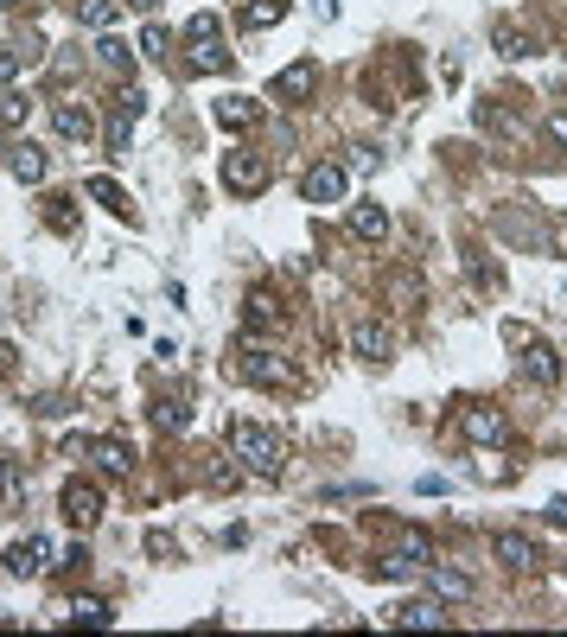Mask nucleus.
<instances>
[{
  "instance_id": "nucleus-21",
  "label": "nucleus",
  "mask_w": 567,
  "mask_h": 637,
  "mask_svg": "<svg viewBox=\"0 0 567 637\" xmlns=\"http://www.w3.org/2000/svg\"><path fill=\"white\" fill-rule=\"evenodd\" d=\"M217 122H223V128H255V122H262V109H255L249 96H223V102H217Z\"/></svg>"
},
{
  "instance_id": "nucleus-17",
  "label": "nucleus",
  "mask_w": 567,
  "mask_h": 637,
  "mask_svg": "<svg viewBox=\"0 0 567 637\" xmlns=\"http://www.w3.org/2000/svg\"><path fill=\"white\" fill-rule=\"evenodd\" d=\"M395 561H408V567H421V561H434V536L427 529H395V548H389Z\"/></svg>"
},
{
  "instance_id": "nucleus-9",
  "label": "nucleus",
  "mask_w": 567,
  "mask_h": 637,
  "mask_svg": "<svg viewBox=\"0 0 567 637\" xmlns=\"http://www.w3.org/2000/svg\"><path fill=\"white\" fill-rule=\"evenodd\" d=\"M45 567H51V542H45V536L7 548V574H13V580H32V574H45Z\"/></svg>"
},
{
  "instance_id": "nucleus-38",
  "label": "nucleus",
  "mask_w": 567,
  "mask_h": 637,
  "mask_svg": "<svg viewBox=\"0 0 567 637\" xmlns=\"http://www.w3.org/2000/svg\"><path fill=\"white\" fill-rule=\"evenodd\" d=\"M122 7H134V13H153V7H160V0H122Z\"/></svg>"
},
{
  "instance_id": "nucleus-18",
  "label": "nucleus",
  "mask_w": 567,
  "mask_h": 637,
  "mask_svg": "<svg viewBox=\"0 0 567 637\" xmlns=\"http://www.w3.org/2000/svg\"><path fill=\"white\" fill-rule=\"evenodd\" d=\"M395 625H402V631H440L446 612H440V599H415V606L395 612Z\"/></svg>"
},
{
  "instance_id": "nucleus-1",
  "label": "nucleus",
  "mask_w": 567,
  "mask_h": 637,
  "mask_svg": "<svg viewBox=\"0 0 567 637\" xmlns=\"http://www.w3.org/2000/svg\"><path fill=\"white\" fill-rule=\"evenodd\" d=\"M230 459H243V472H255V478H281L287 446H281V434H274V427L236 421V427H230Z\"/></svg>"
},
{
  "instance_id": "nucleus-11",
  "label": "nucleus",
  "mask_w": 567,
  "mask_h": 637,
  "mask_svg": "<svg viewBox=\"0 0 567 637\" xmlns=\"http://www.w3.org/2000/svg\"><path fill=\"white\" fill-rule=\"evenodd\" d=\"M351 351L364 357V364H383V357H389V325L383 319H357L351 325Z\"/></svg>"
},
{
  "instance_id": "nucleus-3",
  "label": "nucleus",
  "mask_w": 567,
  "mask_h": 637,
  "mask_svg": "<svg viewBox=\"0 0 567 637\" xmlns=\"http://www.w3.org/2000/svg\"><path fill=\"white\" fill-rule=\"evenodd\" d=\"M300 198H306V204H345V198H351V172L338 166V160H319V166L300 179Z\"/></svg>"
},
{
  "instance_id": "nucleus-22",
  "label": "nucleus",
  "mask_w": 567,
  "mask_h": 637,
  "mask_svg": "<svg viewBox=\"0 0 567 637\" xmlns=\"http://www.w3.org/2000/svg\"><path fill=\"white\" fill-rule=\"evenodd\" d=\"M243 325H249V332H274V325H281V300H274V294H249Z\"/></svg>"
},
{
  "instance_id": "nucleus-28",
  "label": "nucleus",
  "mask_w": 567,
  "mask_h": 637,
  "mask_svg": "<svg viewBox=\"0 0 567 637\" xmlns=\"http://www.w3.org/2000/svg\"><path fill=\"white\" fill-rule=\"evenodd\" d=\"M281 0H249V13H243V26H255V32H262V26H274V20H281Z\"/></svg>"
},
{
  "instance_id": "nucleus-40",
  "label": "nucleus",
  "mask_w": 567,
  "mask_h": 637,
  "mask_svg": "<svg viewBox=\"0 0 567 637\" xmlns=\"http://www.w3.org/2000/svg\"><path fill=\"white\" fill-rule=\"evenodd\" d=\"M0 166H7V153H0Z\"/></svg>"
},
{
  "instance_id": "nucleus-23",
  "label": "nucleus",
  "mask_w": 567,
  "mask_h": 637,
  "mask_svg": "<svg viewBox=\"0 0 567 637\" xmlns=\"http://www.w3.org/2000/svg\"><path fill=\"white\" fill-rule=\"evenodd\" d=\"M153 427H160V434H185V427H192V408L166 395V402H153Z\"/></svg>"
},
{
  "instance_id": "nucleus-36",
  "label": "nucleus",
  "mask_w": 567,
  "mask_h": 637,
  "mask_svg": "<svg viewBox=\"0 0 567 637\" xmlns=\"http://www.w3.org/2000/svg\"><path fill=\"white\" fill-rule=\"evenodd\" d=\"M548 523H555V529H567V497H555V504H548Z\"/></svg>"
},
{
  "instance_id": "nucleus-32",
  "label": "nucleus",
  "mask_w": 567,
  "mask_h": 637,
  "mask_svg": "<svg viewBox=\"0 0 567 637\" xmlns=\"http://www.w3.org/2000/svg\"><path fill=\"white\" fill-rule=\"evenodd\" d=\"M20 64H26V51H20V45H0V83L20 77Z\"/></svg>"
},
{
  "instance_id": "nucleus-29",
  "label": "nucleus",
  "mask_w": 567,
  "mask_h": 637,
  "mask_svg": "<svg viewBox=\"0 0 567 637\" xmlns=\"http://www.w3.org/2000/svg\"><path fill=\"white\" fill-rule=\"evenodd\" d=\"M96 58L109 64V71H128V64H134V45H122V39H102V45H96Z\"/></svg>"
},
{
  "instance_id": "nucleus-12",
  "label": "nucleus",
  "mask_w": 567,
  "mask_h": 637,
  "mask_svg": "<svg viewBox=\"0 0 567 637\" xmlns=\"http://www.w3.org/2000/svg\"><path fill=\"white\" fill-rule=\"evenodd\" d=\"M466 440H478V446H497V440H510V421L497 415V408H466Z\"/></svg>"
},
{
  "instance_id": "nucleus-8",
  "label": "nucleus",
  "mask_w": 567,
  "mask_h": 637,
  "mask_svg": "<svg viewBox=\"0 0 567 637\" xmlns=\"http://www.w3.org/2000/svg\"><path fill=\"white\" fill-rule=\"evenodd\" d=\"M71 453H90L109 478H128L134 472V453H128L122 440H71Z\"/></svg>"
},
{
  "instance_id": "nucleus-16",
  "label": "nucleus",
  "mask_w": 567,
  "mask_h": 637,
  "mask_svg": "<svg viewBox=\"0 0 567 637\" xmlns=\"http://www.w3.org/2000/svg\"><path fill=\"white\" fill-rule=\"evenodd\" d=\"M427 593L434 599H472V574H459V567H427Z\"/></svg>"
},
{
  "instance_id": "nucleus-27",
  "label": "nucleus",
  "mask_w": 567,
  "mask_h": 637,
  "mask_svg": "<svg viewBox=\"0 0 567 637\" xmlns=\"http://www.w3.org/2000/svg\"><path fill=\"white\" fill-rule=\"evenodd\" d=\"M192 71H230V51H223L217 39L198 45V51H192Z\"/></svg>"
},
{
  "instance_id": "nucleus-31",
  "label": "nucleus",
  "mask_w": 567,
  "mask_h": 637,
  "mask_svg": "<svg viewBox=\"0 0 567 637\" xmlns=\"http://www.w3.org/2000/svg\"><path fill=\"white\" fill-rule=\"evenodd\" d=\"M166 45H173V32H166V26H147L141 32V58H166Z\"/></svg>"
},
{
  "instance_id": "nucleus-20",
  "label": "nucleus",
  "mask_w": 567,
  "mask_h": 637,
  "mask_svg": "<svg viewBox=\"0 0 567 637\" xmlns=\"http://www.w3.org/2000/svg\"><path fill=\"white\" fill-rule=\"evenodd\" d=\"M90 198L102 204V211H109V217H134V204H128V192H122V185H115V179H90Z\"/></svg>"
},
{
  "instance_id": "nucleus-34",
  "label": "nucleus",
  "mask_w": 567,
  "mask_h": 637,
  "mask_svg": "<svg viewBox=\"0 0 567 637\" xmlns=\"http://www.w3.org/2000/svg\"><path fill=\"white\" fill-rule=\"evenodd\" d=\"M0 122H7V128H13V122H26V96H13V90L0 96Z\"/></svg>"
},
{
  "instance_id": "nucleus-7",
  "label": "nucleus",
  "mask_w": 567,
  "mask_h": 637,
  "mask_svg": "<svg viewBox=\"0 0 567 637\" xmlns=\"http://www.w3.org/2000/svg\"><path fill=\"white\" fill-rule=\"evenodd\" d=\"M141 109H147V96H141V90H122V96H115V122H109V153H128V141H134V122H141Z\"/></svg>"
},
{
  "instance_id": "nucleus-30",
  "label": "nucleus",
  "mask_w": 567,
  "mask_h": 637,
  "mask_svg": "<svg viewBox=\"0 0 567 637\" xmlns=\"http://www.w3.org/2000/svg\"><path fill=\"white\" fill-rule=\"evenodd\" d=\"M185 39H192V45H211V39H217V13H192V20H185Z\"/></svg>"
},
{
  "instance_id": "nucleus-39",
  "label": "nucleus",
  "mask_w": 567,
  "mask_h": 637,
  "mask_svg": "<svg viewBox=\"0 0 567 637\" xmlns=\"http://www.w3.org/2000/svg\"><path fill=\"white\" fill-rule=\"evenodd\" d=\"M0 7H13V0H0Z\"/></svg>"
},
{
  "instance_id": "nucleus-14",
  "label": "nucleus",
  "mask_w": 567,
  "mask_h": 637,
  "mask_svg": "<svg viewBox=\"0 0 567 637\" xmlns=\"http://www.w3.org/2000/svg\"><path fill=\"white\" fill-rule=\"evenodd\" d=\"M351 236H357V243H383V236H389V211H383V204H351Z\"/></svg>"
},
{
  "instance_id": "nucleus-10",
  "label": "nucleus",
  "mask_w": 567,
  "mask_h": 637,
  "mask_svg": "<svg viewBox=\"0 0 567 637\" xmlns=\"http://www.w3.org/2000/svg\"><path fill=\"white\" fill-rule=\"evenodd\" d=\"M491 555L504 561L510 574H536V567H542V548L529 542V536H497V542H491Z\"/></svg>"
},
{
  "instance_id": "nucleus-33",
  "label": "nucleus",
  "mask_w": 567,
  "mask_h": 637,
  "mask_svg": "<svg viewBox=\"0 0 567 637\" xmlns=\"http://www.w3.org/2000/svg\"><path fill=\"white\" fill-rule=\"evenodd\" d=\"M51 230H77V211H71V198H51Z\"/></svg>"
},
{
  "instance_id": "nucleus-37",
  "label": "nucleus",
  "mask_w": 567,
  "mask_h": 637,
  "mask_svg": "<svg viewBox=\"0 0 567 637\" xmlns=\"http://www.w3.org/2000/svg\"><path fill=\"white\" fill-rule=\"evenodd\" d=\"M542 128H548V134H555V141L567 147V115H548V122H542Z\"/></svg>"
},
{
  "instance_id": "nucleus-13",
  "label": "nucleus",
  "mask_w": 567,
  "mask_h": 637,
  "mask_svg": "<svg viewBox=\"0 0 567 637\" xmlns=\"http://www.w3.org/2000/svg\"><path fill=\"white\" fill-rule=\"evenodd\" d=\"M313 90H319V64H287V71L274 77V96L281 102H306Z\"/></svg>"
},
{
  "instance_id": "nucleus-2",
  "label": "nucleus",
  "mask_w": 567,
  "mask_h": 637,
  "mask_svg": "<svg viewBox=\"0 0 567 637\" xmlns=\"http://www.w3.org/2000/svg\"><path fill=\"white\" fill-rule=\"evenodd\" d=\"M230 370L243 376V383H255V389H287V383H294V364H287V357H274V351H255V344L230 357Z\"/></svg>"
},
{
  "instance_id": "nucleus-19",
  "label": "nucleus",
  "mask_w": 567,
  "mask_h": 637,
  "mask_svg": "<svg viewBox=\"0 0 567 637\" xmlns=\"http://www.w3.org/2000/svg\"><path fill=\"white\" fill-rule=\"evenodd\" d=\"M7 172H13L20 185H39V179H45V153H39V147H13V153H7Z\"/></svg>"
},
{
  "instance_id": "nucleus-26",
  "label": "nucleus",
  "mask_w": 567,
  "mask_h": 637,
  "mask_svg": "<svg viewBox=\"0 0 567 637\" xmlns=\"http://www.w3.org/2000/svg\"><path fill=\"white\" fill-rule=\"evenodd\" d=\"M491 39H497V51H504V58H529V39H523V26L497 20V26H491Z\"/></svg>"
},
{
  "instance_id": "nucleus-4",
  "label": "nucleus",
  "mask_w": 567,
  "mask_h": 637,
  "mask_svg": "<svg viewBox=\"0 0 567 637\" xmlns=\"http://www.w3.org/2000/svg\"><path fill=\"white\" fill-rule=\"evenodd\" d=\"M223 185L243 192V198L268 192V160H255V153H223Z\"/></svg>"
},
{
  "instance_id": "nucleus-35",
  "label": "nucleus",
  "mask_w": 567,
  "mask_h": 637,
  "mask_svg": "<svg viewBox=\"0 0 567 637\" xmlns=\"http://www.w3.org/2000/svg\"><path fill=\"white\" fill-rule=\"evenodd\" d=\"M13 497H20V472H13L7 459H0V504H13Z\"/></svg>"
},
{
  "instance_id": "nucleus-24",
  "label": "nucleus",
  "mask_w": 567,
  "mask_h": 637,
  "mask_svg": "<svg viewBox=\"0 0 567 637\" xmlns=\"http://www.w3.org/2000/svg\"><path fill=\"white\" fill-rule=\"evenodd\" d=\"M115 13H122V0H77V20L90 26V32H109Z\"/></svg>"
},
{
  "instance_id": "nucleus-5",
  "label": "nucleus",
  "mask_w": 567,
  "mask_h": 637,
  "mask_svg": "<svg viewBox=\"0 0 567 637\" xmlns=\"http://www.w3.org/2000/svg\"><path fill=\"white\" fill-rule=\"evenodd\" d=\"M51 128H58L64 141H90V134H96V109L77 102V96H58V102H51Z\"/></svg>"
},
{
  "instance_id": "nucleus-15",
  "label": "nucleus",
  "mask_w": 567,
  "mask_h": 637,
  "mask_svg": "<svg viewBox=\"0 0 567 637\" xmlns=\"http://www.w3.org/2000/svg\"><path fill=\"white\" fill-rule=\"evenodd\" d=\"M523 376H529V383H555V376H561V357H555V344H523Z\"/></svg>"
},
{
  "instance_id": "nucleus-25",
  "label": "nucleus",
  "mask_w": 567,
  "mask_h": 637,
  "mask_svg": "<svg viewBox=\"0 0 567 637\" xmlns=\"http://www.w3.org/2000/svg\"><path fill=\"white\" fill-rule=\"evenodd\" d=\"M71 625H90V631H109V625H115V612L102 606V599H77V606H71Z\"/></svg>"
},
{
  "instance_id": "nucleus-6",
  "label": "nucleus",
  "mask_w": 567,
  "mask_h": 637,
  "mask_svg": "<svg viewBox=\"0 0 567 637\" xmlns=\"http://www.w3.org/2000/svg\"><path fill=\"white\" fill-rule=\"evenodd\" d=\"M96 516H102V491L90 485V478H71V485H64V523L96 529Z\"/></svg>"
}]
</instances>
